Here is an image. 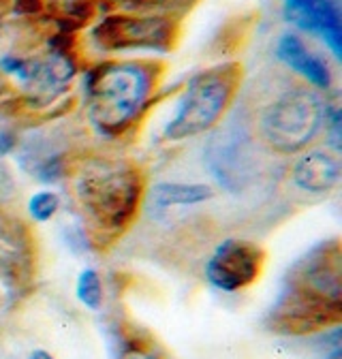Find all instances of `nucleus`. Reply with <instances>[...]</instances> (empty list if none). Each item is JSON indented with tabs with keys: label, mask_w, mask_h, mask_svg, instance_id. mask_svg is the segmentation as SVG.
Returning <instances> with one entry per match:
<instances>
[{
	"label": "nucleus",
	"mask_w": 342,
	"mask_h": 359,
	"mask_svg": "<svg viewBox=\"0 0 342 359\" xmlns=\"http://www.w3.org/2000/svg\"><path fill=\"white\" fill-rule=\"evenodd\" d=\"M163 75L160 60H95L81 73L86 122L101 140H124L142 126L156 105Z\"/></svg>",
	"instance_id": "nucleus-1"
},
{
	"label": "nucleus",
	"mask_w": 342,
	"mask_h": 359,
	"mask_svg": "<svg viewBox=\"0 0 342 359\" xmlns=\"http://www.w3.org/2000/svg\"><path fill=\"white\" fill-rule=\"evenodd\" d=\"M67 180L75 205L97 240L122 236L146 201V173L126 156L90 154L73 158Z\"/></svg>",
	"instance_id": "nucleus-2"
},
{
	"label": "nucleus",
	"mask_w": 342,
	"mask_h": 359,
	"mask_svg": "<svg viewBox=\"0 0 342 359\" xmlns=\"http://www.w3.org/2000/svg\"><path fill=\"white\" fill-rule=\"evenodd\" d=\"M340 297L342 276L338 244L317 248L293 267L272 321L291 336L325 330L329 321H340Z\"/></svg>",
	"instance_id": "nucleus-3"
},
{
	"label": "nucleus",
	"mask_w": 342,
	"mask_h": 359,
	"mask_svg": "<svg viewBox=\"0 0 342 359\" xmlns=\"http://www.w3.org/2000/svg\"><path fill=\"white\" fill-rule=\"evenodd\" d=\"M329 101L310 86L285 83L254 109L252 135L259 146L278 154L295 156L323 140Z\"/></svg>",
	"instance_id": "nucleus-4"
},
{
	"label": "nucleus",
	"mask_w": 342,
	"mask_h": 359,
	"mask_svg": "<svg viewBox=\"0 0 342 359\" xmlns=\"http://www.w3.org/2000/svg\"><path fill=\"white\" fill-rule=\"evenodd\" d=\"M242 81L240 62L227 60L193 73L178 93L174 114L165 122L160 137L180 144L217 128L231 109Z\"/></svg>",
	"instance_id": "nucleus-5"
},
{
	"label": "nucleus",
	"mask_w": 342,
	"mask_h": 359,
	"mask_svg": "<svg viewBox=\"0 0 342 359\" xmlns=\"http://www.w3.org/2000/svg\"><path fill=\"white\" fill-rule=\"evenodd\" d=\"M180 22L165 13L109 11L88 30V45L97 56L124 52L167 54L180 39Z\"/></svg>",
	"instance_id": "nucleus-6"
},
{
	"label": "nucleus",
	"mask_w": 342,
	"mask_h": 359,
	"mask_svg": "<svg viewBox=\"0 0 342 359\" xmlns=\"http://www.w3.org/2000/svg\"><path fill=\"white\" fill-rule=\"evenodd\" d=\"M266 252L259 244L242 238H227L205 259L203 278L221 293H240L261 278Z\"/></svg>",
	"instance_id": "nucleus-7"
},
{
	"label": "nucleus",
	"mask_w": 342,
	"mask_h": 359,
	"mask_svg": "<svg viewBox=\"0 0 342 359\" xmlns=\"http://www.w3.org/2000/svg\"><path fill=\"white\" fill-rule=\"evenodd\" d=\"M254 146L256 140L252 130L235 133L221 128L210 140L207 154L203 152V165L227 193H242L259 175V163L252 156Z\"/></svg>",
	"instance_id": "nucleus-8"
},
{
	"label": "nucleus",
	"mask_w": 342,
	"mask_h": 359,
	"mask_svg": "<svg viewBox=\"0 0 342 359\" xmlns=\"http://www.w3.org/2000/svg\"><path fill=\"white\" fill-rule=\"evenodd\" d=\"M282 20L317 39L336 62L342 60V0H282Z\"/></svg>",
	"instance_id": "nucleus-9"
},
{
	"label": "nucleus",
	"mask_w": 342,
	"mask_h": 359,
	"mask_svg": "<svg viewBox=\"0 0 342 359\" xmlns=\"http://www.w3.org/2000/svg\"><path fill=\"white\" fill-rule=\"evenodd\" d=\"M274 58L297 79L310 86L321 95L331 93L334 71L331 65L317 50L304 41V36L295 30H285L274 43Z\"/></svg>",
	"instance_id": "nucleus-10"
},
{
	"label": "nucleus",
	"mask_w": 342,
	"mask_h": 359,
	"mask_svg": "<svg viewBox=\"0 0 342 359\" xmlns=\"http://www.w3.org/2000/svg\"><path fill=\"white\" fill-rule=\"evenodd\" d=\"M342 165L340 156L327 148H308L295 154L293 165L289 167L291 187L306 197H325L340 187Z\"/></svg>",
	"instance_id": "nucleus-11"
},
{
	"label": "nucleus",
	"mask_w": 342,
	"mask_h": 359,
	"mask_svg": "<svg viewBox=\"0 0 342 359\" xmlns=\"http://www.w3.org/2000/svg\"><path fill=\"white\" fill-rule=\"evenodd\" d=\"M217 197L212 184L207 182H171L160 180L146 189V199L154 210H169V208H193L207 203Z\"/></svg>",
	"instance_id": "nucleus-12"
},
{
	"label": "nucleus",
	"mask_w": 342,
	"mask_h": 359,
	"mask_svg": "<svg viewBox=\"0 0 342 359\" xmlns=\"http://www.w3.org/2000/svg\"><path fill=\"white\" fill-rule=\"evenodd\" d=\"M75 299L90 312H101L105 306L103 276L97 267H83L75 278Z\"/></svg>",
	"instance_id": "nucleus-13"
},
{
	"label": "nucleus",
	"mask_w": 342,
	"mask_h": 359,
	"mask_svg": "<svg viewBox=\"0 0 342 359\" xmlns=\"http://www.w3.org/2000/svg\"><path fill=\"white\" fill-rule=\"evenodd\" d=\"M60 208H62V197L52 189L34 191L26 201V212H28L30 220H34L39 224L52 222L58 216Z\"/></svg>",
	"instance_id": "nucleus-14"
},
{
	"label": "nucleus",
	"mask_w": 342,
	"mask_h": 359,
	"mask_svg": "<svg viewBox=\"0 0 342 359\" xmlns=\"http://www.w3.org/2000/svg\"><path fill=\"white\" fill-rule=\"evenodd\" d=\"M325 148L334 154H340L342 150V114L338 103L329 101L327 105V120H325V133H323Z\"/></svg>",
	"instance_id": "nucleus-15"
},
{
	"label": "nucleus",
	"mask_w": 342,
	"mask_h": 359,
	"mask_svg": "<svg viewBox=\"0 0 342 359\" xmlns=\"http://www.w3.org/2000/svg\"><path fill=\"white\" fill-rule=\"evenodd\" d=\"M118 359H163L156 351L139 344L137 340H126L120 348Z\"/></svg>",
	"instance_id": "nucleus-16"
},
{
	"label": "nucleus",
	"mask_w": 342,
	"mask_h": 359,
	"mask_svg": "<svg viewBox=\"0 0 342 359\" xmlns=\"http://www.w3.org/2000/svg\"><path fill=\"white\" fill-rule=\"evenodd\" d=\"M20 137L13 128H0V161L18 150Z\"/></svg>",
	"instance_id": "nucleus-17"
},
{
	"label": "nucleus",
	"mask_w": 342,
	"mask_h": 359,
	"mask_svg": "<svg viewBox=\"0 0 342 359\" xmlns=\"http://www.w3.org/2000/svg\"><path fill=\"white\" fill-rule=\"evenodd\" d=\"M26 359H56L48 348H32Z\"/></svg>",
	"instance_id": "nucleus-18"
},
{
	"label": "nucleus",
	"mask_w": 342,
	"mask_h": 359,
	"mask_svg": "<svg viewBox=\"0 0 342 359\" xmlns=\"http://www.w3.org/2000/svg\"><path fill=\"white\" fill-rule=\"evenodd\" d=\"M5 79H7V77L0 75V97H3V93H5Z\"/></svg>",
	"instance_id": "nucleus-19"
},
{
	"label": "nucleus",
	"mask_w": 342,
	"mask_h": 359,
	"mask_svg": "<svg viewBox=\"0 0 342 359\" xmlns=\"http://www.w3.org/2000/svg\"><path fill=\"white\" fill-rule=\"evenodd\" d=\"M107 3H109V5H111V7H114V9H116V5H118V3H120V0H107Z\"/></svg>",
	"instance_id": "nucleus-20"
}]
</instances>
